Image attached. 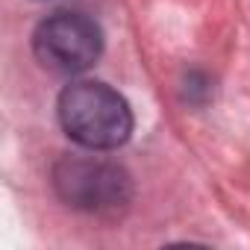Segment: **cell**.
I'll use <instances>...</instances> for the list:
<instances>
[{"instance_id": "3", "label": "cell", "mask_w": 250, "mask_h": 250, "mask_svg": "<svg viewBox=\"0 0 250 250\" xmlns=\"http://www.w3.org/2000/svg\"><path fill=\"white\" fill-rule=\"evenodd\" d=\"M33 50L44 68L59 74H80L97 62L103 50V33L88 15L56 12L36 27Z\"/></svg>"}, {"instance_id": "2", "label": "cell", "mask_w": 250, "mask_h": 250, "mask_svg": "<svg viewBox=\"0 0 250 250\" xmlns=\"http://www.w3.org/2000/svg\"><path fill=\"white\" fill-rule=\"evenodd\" d=\"M53 186L59 197L83 212H118L130 200V177L124 168L97 159L68 156L53 168Z\"/></svg>"}, {"instance_id": "1", "label": "cell", "mask_w": 250, "mask_h": 250, "mask_svg": "<svg viewBox=\"0 0 250 250\" xmlns=\"http://www.w3.org/2000/svg\"><path fill=\"white\" fill-rule=\"evenodd\" d=\"M62 130L83 147L112 150L133 133V112L115 88L94 80L71 83L59 94Z\"/></svg>"}]
</instances>
